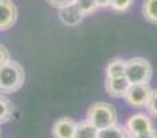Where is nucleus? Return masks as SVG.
Instances as JSON below:
<instances>
[{
	"label": "nucleus",
	"mask_w": 157,
	"mask_h": 138,
	"mask_svg": "<svg viewBox=\"0 0 157 138\" xmlns=\"http://www.w3.org/2000/svg\"><path fill=\"white\" fill-rule=\"evenodd\" d=\"M25 81V70L18 61L8 60L0 68V94L18 91Z\"/></svg>",
	"instance_id": "1"
},
{
	"label": "nucleus",
	"mask_w": 157,
	"mask_h": 138,
	"mask_svg": "<svg viewBox=\"0 0 157 138\" xmlns=\"http://www.w3.org/2000/svg\"><path fill=\"white\" fill-rule=\"evenodd\" d=\"M87 120L91 124H94L98 130L109 127V126L117 123L116 109L109 102H95L87 111Z\"/></svg>",
	"instance_id": "2"
},
{
	"label": "nucleus",
	"mask_w": 157,
	"mask_h": 138,
	"mask_svg": "<svg viewBox=\"0 0 157 138\" xmlns=\"http://www.w3.org/2000/svg\"><path fill=\"white\" fill-rule=\"evenodd\" d=\"M153 76L152 64L142 57H134L127 60L125 64V77L131 84L149 83Z\"/></svg>",
	"instance_id": "3"
},
{
	"label": "nucleus",
	"mask_w": 157,
	"mask_h": 138,
	"mask_svg": "<svg viewBox=\"0 0 157 138\" xmlns=\"http://www.w3.org/2000/svg\"><path fill=\"white\" fill-rule=\"evenodd\" d=\"M150 94H152V89L149 83H136L130 86L124 95V100L132 108H146Z\"/></svg>",
	"instance_id": "4"
},
{
	"label": "nucleus",
	"mask_w": 157,
	"mask_h": 138,
	"mask_svg": "<svg viewBox=\"0 0 157 138\" xmlns=\"http://www.w3.org/2000/svg\"><path fill=\"white\" fill-rule=\"evenodd\" d=\"M125 127L134 137H136L155 130V123H153V119L150 115H145L142 112H139V113H135L128 117Z\"/></svg>",
	"instance_id": "5"
},
{
	"label": "nucleus",
	"mask_w": 157,
	"mask_h": 138,
	"mask_svg": "<svg viewBox=\"0 0 157 138\" xmlns=\"http://www.w3.org/2000/svg\"><path fill=\"white\" fill-rule=\"evenodd\" d=\"M18 10L13 0H0V30H8L17 22Z\"/></svg>",
	"instance_id": "6"
},
{
	"label": "nucleus",
	"mask_w": 157,
	"mask_h": 138,
	"mask_svg": "<svg viewBox=\"0 0 157 138\" xmlns=\"http://www.w3.org/2000/svg\"><path fill=\"white\" fill-rule=\"evenodd\" d=\"M58 17H59L61 22H62L63 25L71 26V28L77 26V25L81 24L83 19L86 18V15L78 10V7L75 4V3L59 8V10H58Z\"/></svg>",
	"instance_id": "7"
},
{
	"label": "nucleus",
	"mask_w": 157,
	"mask_h": 138,
	"mask_svg": "<svg viewBox=\"0 0 157 138\" xmlns=\"http://www.w3.org/2000/svg\"><path fill=\"white\" fill-rule=\"evenodd\" d=\"M131 83L125 76L120 77H106L105 79V89L110 97L114 98H124L127 90L130 89Z\"/></svg>",
	"instance_id": "8"
},
{
	"label": "nucleus",
	"mask_w": 157,
	"mask_h": 138,
	"mask_svg": "<svg viewBox=\"0 0 157 138\" xmlns=\"http://www.w3.org/2000/svg\"><path fill=\"white\" fill-rule=\"evenodd\" d=\"M76 124L71 117H61L52 126V137L54 138H73L76 131Z\"/></svg>",
	"instance_id": "9"
},
{
	"label": "nucleus",
	"mask_w": 157,
	"mask_h": 138,
	"mask_svg": "<svg viewBox=\"0 0 157 138\" xmlns=\"http://www.w3.org/2000/svg\"><path fill=\"white\" fill-rule=\"evenodd\" d=\"M97 138H134V136L127 130V127H123V126L114 123L109 127L98 130Z\"/></svg>",
	"instance_id": "10"
},
{
	"label": "nucleus",
	"mask_w": 157,
	"mask_h": 138,
	"mask_svg": "<svg viewBox=\"0 0 157 138\" xmlns=\"http://www.w3.org/2000/svg\"><path fill=\"white\" fill-rule=\"evenodd\" d=\"M98 137V128L88 120H81L76 124V131H75L73 138H97Z\"/></svg>",
	"instance_id": "11"
},
{
	"label": "nucleus",
	"mask_w": 157,
	"mask_h": 138,
	"mask_svg": "<svg viewBox=\"0 0 157 138\" xmlns=\"http://www.w3.org/2000/svg\"><path fill=\"white\" fill-rule=\"evenodd\" d=\"M14 111L15 108H14L13 102L7 97L0 94V124L10 122L14 116Z\"/></svg>",
	"instance_id": "12"
},
{
	"label": "nucleus",
	"mask_w": 157,
	"mask_h": 138,
	"mask_svg": "<svg viewBox=\"0 0 157 138\" xmlns=\"http://www.w3.org/2000/svg\"><path fill=\"white\" fill-rule=\"evenodd\" d=\"M142 14L147 22L157 25V0H144Z\"/></svg>",
	"instance_id": "13"
},
{
	"label": "nucleus",
	"mask_w": 157,
	"mask_h": 138,
	"mask_svg": "<svg viewBox=\"0 0 157 138\" xmlns=\"http://www.w3.org/2000/svg\"><path fill=\"white\" fill-rule=\"evenodd\" d=\"M125 64L127 61L121 60V58H116L113 60L106 68V77H120V76H125Z\"/></svg>",
	"instance_id": "14"
},
{
	"label": "nucleus",
	"mask_w": 157,
	"mask_h": 138,
	"mask_svg": "<svg viewBox=\"0 0 157 138\" xmlns=\"http://www.w3.org/2000/svg\"><path fill=\"white\" fill-rule=\"evenodd\" d=\"M75 4L78 7V10L84 14V15H90V14L95 13L98 10V3L97 0H75Z\"/></svg>",
	"instance_id": "15"
},
{
	"label": "nucleus",
	"mask_w": 157,
	"mask_h": 138,
	"mask_svg": "<svg viewBox=\"0 0 157 138\" xmlns=\"http://www.w3.org/2000/svg\"><path fill=\"white\" fill-rule=\"evenodd\" d=\"M146 109L150 116L157 119V89L152 90V94H150V98H149V101H147Z\"/></svg>",
	"instance_id": "16"
},
{
	"label": "nucleus",
	"mask_w": 157,
	"mask_h": 138,
	"mask_svg": "<svg viewBox=\"0 0 157 138\" xmlns=\"http://www.w3.org/2000/svg\"><path fill=\"white\" fill-rule=\"evenodd\" d=\"M132 3H134V0H112L110 7L114 11H125L131 7Z\"/></svg>",
	"instance_id": "17"
},
{
	"label": "nucleus",
	"mask_w": 157,
	"mask_h": 138,
	"mask_svg": "<svg viewBox=\"0 0 157 138\" xmlns=\"http://www.w3.org/2000/svg\"><path fill=\"white\" fill-rule=\"evenodd\" d=\"M47 3H48L51 7H55V8H62L65 7V6H69L72 4V3H75V0H47Z\"/></svg>",
	"instance_id": "18"
},
{
	"label": "nucleus",
	"mask_w": 157,
	"mask_h": 138,
	"mask_svg": "<svg viewBox=\"0 0 157 138\" xmlns=\"http://www.w3.org/2000/svg\"><path fill=\"white\" fill-rule=\"evenodd\" d=\"M8 60H10V51L7 50V47L0 44V68H2Z\"/></svg>",
	"instance_id": "19"
},
{
	"label": "nucleus",
	"mask_w": 157,
	"mask_h": 138,
	"mask_svg": "<svg viewBox=\"0 0 157 138\" xmlns=\"http://www.w3.org/2000/svg\"><path fill=\"white\" fill-rule=\"evenodd\" d=\"M134 138H157V131L156 130H152L149 133H145V134H141V136H136Z\"/></svg>",
	"instance_id": "20"
},
{
	"label": "nucleus",
	"mask_w": 157,
	"mask_h": 138,
	"mask_svg": "<svg viewBox=\"0 0 157 138\" xmlns=\"http://www.w3.org/2000/svg\"><path fill=\"white\" fill-rule=\"evenodd\" d=\"M97 3L99 8H106V7H110L112 0H97Z\"/></svg>",
	"instance_id": "21"
},
{
	"label": "nucleus",
	"mask_w": 157,
	"mask_h": 138,
	"mask_svg": "<svg viewBox=\"0 0 157 138\" xmlns=\"http://www.w3.org/2000/svg\"><path fill=\"white\" fill-rule=\"evenodd\" d=\"M0 134H2V130H0Z\"/></svg>",
	"instance_id": "22"
}]
</instances>
